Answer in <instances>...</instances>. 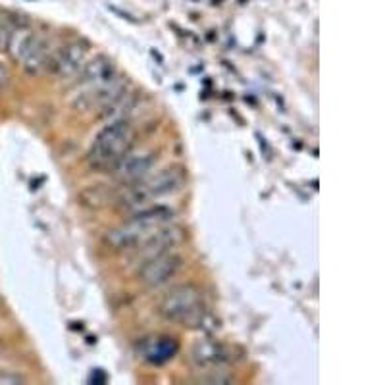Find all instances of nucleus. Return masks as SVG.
Here are the masks:
<instances>
[{"instance_id": "f257e3e1", "label": "nucleus", "mask_w": 385, "mask_h": 385, "mask_svg": "<svg viewBox=\"0 0 385 385\" xmlns=\"http://www.w3.org/2000/svg\"><path fill=\"white\" fill-rule=\"evenodd\" d=\"M158 313L170 322H177L185 327L206 329L208 334L218 329V320L208 313L203 293L195 285H177L162 298Z\"/></svg>"}, {"instance_id": "f03ea898", "label": "nucleus", "mask_w": 385, "mask_h": 385, "mask_svg": "<svg viewBox=\"0 0 385 385\" xmlns=\"http://www.w3.org/2000/svg\"><path fill=\"white\" fill-rule=\"evenodd\" d=\"M187 182V175L182 166H170L164 172L130 185V191L122 196V208L127 214H137L154 206V201L160 196L177 193Z\"/></svg>"}, {"instance_id": "7ed1b4c3", "label": "nucleus", "mask_w": 385, "mask_h": 385, "mask_svg": "<svg viewBox=\"0 0 385 385\" xmlns=\"http://www.w3.org/2000/svg\"><path fill=\"white\" fill-rule=\"evenodd\" d=\"M174 212L170 208L151 206L146 210L131 214V218L124 225L106 235V243L114 251H133L139 243H143L146 237H151L154 232H158L164 225L172 224Z\"/></svg>"}, {"instance_id": "20e7f679", "label": "nucleus", "mask_w": 385, "mask_h": 385, "mask_svg": "<svg viewBox=\"0 0 385 385\" xmlns=\"http://www.w3.org/2000/svg\"><path fill=\"white\" fill-rule=\"evenodd\" d=\"M133 146V127L127 120H114L96 135L87 154V164L95 172H108Z\"/></svg>"}, {"instance_id": "39448f33", "label": "nucleus", "mask_w": 385, "mask_h": 385, "mask_svg": "<svg viewBox=\"0 0 385 385\" xmlns=\"http://www.w3.org/2000/svg\"><path fill=\"white\" fill-rule=\"evenodd\" d=\"M185 237L182 227H175V225L168 224L160 227L158 232H154L151 237H146L143 243H139L137 247L131 251V256L141 264H145L146 260H151L154 256L168 253L174 247H177Z\"/></svg>"}, {"instance_id": "423d86ee", "label": "nucleus", "mask_w": 385, "mask_h": 385, "mask_svg": "<svg viewBox=\"0 0 385 385\" xmlns=\"http://www.w3.org/2000/svg\"><path fill=\"white\" fill-rule=\"evenodd\" d=\"M154 164H156V154L153 151H131L130 149L116 162V166L112 168V174L116 177V182L133 185V183L145 179Z\"/></svg>"}, {"instance_id": "0eeeda50", "label": "nucleus", "mask_w": 385, "mask_h": 385, "mask_svg": "<svg viewBox=\"0 0 385 385\" xmlns=\"http://www.w3.org/2000/svg\"><path fill=\"white\" fill-rule=\"evenodd\" d=\"M182 256L174 255L172 251L162 253V255L154 256L145 264H141L139 268V282L145 287H160L166 282H170L177 270L182 268Z\"/></svg>"}, {"instance_id": "6e6552de", "label": "nucleus", "mask_w": 385, "mask_h": 385, "mask_svg": "<svg viewBox=\"0 0 385 385\" xmlns=\"http://www.w3.org/2000/svg\"><path fill=\"white\" fill-rule=\"evenodd\" d=\"M87 43L83 41H73V43L65 44L64 49L60 51L56 60H49L54 72L58 73L62 80H73L81 73V70L85 68V60H87Z\"/></svg>"}, {"instance_id": "1a4fd4ad", "label": "nucleus", "mask_w": 385, "mask_h": 385, "mask_svg": "<svg viewBox=\"0 0 385 385\" xmlns=\"http://www.w3.org/2000/svg\"><path fill=\"white\" fill-rule=\"evenodd\" d=\"M229 351L224 345L212 341V339H204L198 341L191 349V360L196 368H203V370H210V368H220L224 364L229 362Z\"/></svg>"}, {"instance_id": "9d476101", "label": "nucleus", "mask_w": 385, "mask_h": 385, "mask_svg": "<svg viewBox=\"0 0 385 385\" xmlns=\"http://www.w3.org/2000/svg\"><path fill=\"white\" fill-rule=\"evenodd\" d=\"M141 355L153 364L168 362L177 351V345L172 337H149L141 343Z\"/></svg>"}, {"instance_id": "9b49d317", "label": "nucleus", "mask_w": 385, "mask_h": 385, "mask_svg": "<svg viewBox=\"0 0 385 385\" xmlns=\"http://www.w3.org/2000/svg\"><path fill=\"white\" fill-rule=\"evenodd\" d=\"M49 60H51V54H49L46 43L35 37V41L30 46V51L25 52V56H23L20 64L23 65V70L30 75H39L49 65Z\"/></svg>"}, {"instance_id": "f8f14e48", "label": "nucleus", "mask_w": 385, "mask_h": 385, "mask_svg": "<svg viewBox=\"0 0 385 385\" xmlns=\"http://www.w3.org/2000/svg\"><path fill=\"white\" fill-rule=\"evenodd\" d=\"M33 41H35V33L31 31V27H27V25H15L12 35H10V41H8L6 52H10V56L15 62H22V58L25 56V52L30 51Z\"/></svg>"}, {"instance_id": "ddd939ff", "label": "nucleus", "mask_w": 385, "mask_h": 385, "mask_svg": "<svg viewBox=\"0 0 385 385\" xmlns=\"http://www.w3.org/2000/svg\"><path fill=\"white\" fill-rule=\"evenodd\" d=\"M15 23L12 22V18L0 14V51H6L8 41H10V35L14 31Z\"/></svg>"}, {"instance_id": "4468645a", "label": "nucleus", "mask_w": 385, "mask_h": 385, "mask_svg": "<svg viewBox=\"0 0 385 385\" xmlns=\"http://www.w3.org/2000/svg\"><path fill=\"white\" fill-rule=\"evenodd\" d=\"M25 379L18 374H6V372H0V385H20Z\"/></svg>"}, {"instance_id": "2eb2a0df", "label": "nucleus", "mask_w": 385, "mask_h": 385, "mask_svg": "<svg viewBox=\"0 0 385 385\" xmlns=\"http://www.w3.org/2000/svg\"><path fill=\"white\" fill-rule=\"evenodd\" d=\"M10 83V73H8L6 65L0 62V91H4Z\"/></svg>"}]
</instances>
